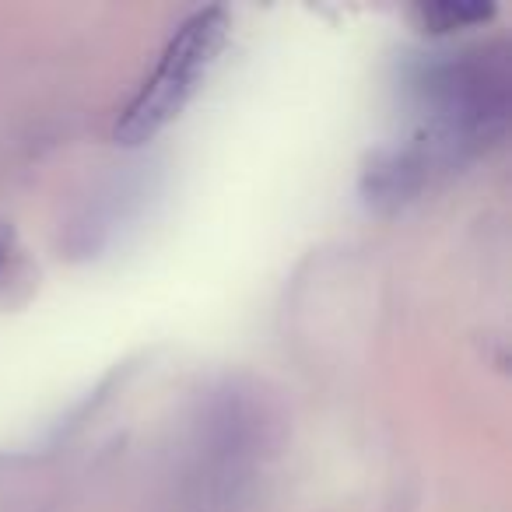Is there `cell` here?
<instances>
[{"mask_svg":"<svg viewBox=\"0 0 512 512\" xmlns=\"http://www.w3.org/2000/svg\"><path fill=\"white\" fill-rule=\"evenodd\" d=\"M232 18L225 8H200L176 29L165 43L155 71L141 81L134 99L120 109L113 127V141L123 148H141L155 141L172 120L186 109V102L200 92L211 74L218 53L228 43Z\"/></svg>","mask_w":512,"mask_h":512,"instance_id":"obj_1","label":"cell"},{"mask_svg":"<svg viewBox=\"0 0 512 512\" xmlns=\"http://www.w3.org/2000/svg\"><path fill=\"white\" fill-rule=\"evenodd\" d=\"M11 246H15V232H11L8 221H0V267H4V260L11 256Z\"/></svg>","mask_w":512,"mask_h":512,"instance_id":"obj_3","label":"cell"},{"mask_svg":"<svg viewBox=\"0 0 512 512\" xmlns=\"http://www.w3.org/2000/svg\"><path fill=\"white\" fill-rule=\"evenodd\" d=\"M414 22L432 36L477 29V25L495 18V4H467V0H435V4H414Z\"/></svg>","mask_w":512,"mask_h":512,"instance_id":"obj_2","label":"cell"}]
</instances>
